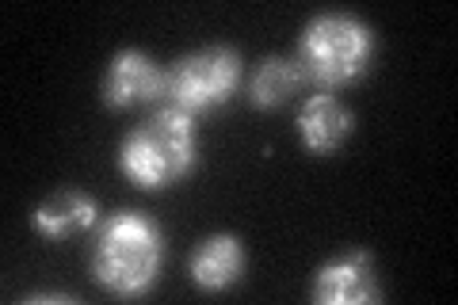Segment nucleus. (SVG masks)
I'll list each match as a JSON object with an SVG mask.
<instances>
[{
	"label": "nucleus",
	"instance_id": "11",
	"mask_svg": "<svg viewBox=\"0 0 458 305\" xmlns=\"http://www.w3.org/2000/svg\"><path fill=\"white\" fill-rule=\"evenodd\" d=\"M27 301H73V298H65V294H31Z\"/></svg>",
	"mask_w": 458,
	"mask_h": 305
},
{
	"label": "nucleus",
	"instance_id": "9",
	"mask_svg": "<svg viewBox=\"0 0 458 305\" xmlns=\"http://www.w3.org/2000/svg\"><path fill=\"white\" fill-rule=\"evenodd\" d=\"M96 199L84 195V191H54L47 202H38L35 214H31V225L38 229L47 241H69L84 233V229L96 225Z\"/></svg>",
	"mask_w": 458,
	"mask_h": 305
},
{
	"label": "nucleus",
	"instance_id": "8",
	"mask_svg": "<svg viewBox=\"0 0 458 305\" xmlns=\"http://www.w3.org/2000/svg\"><path fill=\"white\" fill-rule=\"evenodd\" d=\"M241 275H245V244L229 233L207 237L191 256V283L207 294H222V290L237 286Z\"/></svg>",
	"mask_w": 458,
	"mask_h": 305
},
{
	"label": "nucleus",
	"instance_id": "3",
	"mask_svg": "<svg viewBox=\"0 0 458 305\" xmlns=\"http://www.w3.org/2000/svg\"><path fill=\"white\" fill-rule=\"evenodd\" d=\"M199 165L195 119L176 111H157L146 126L131 130L119 145V172L146 191L180 183Z\"/></svg>",
	"mask_w": 458,
	"mask_h": 305
},
{
	"label": "nucleus",
	"instance_id": "4",
	"mask_svg": "<svg viewBox=\"0 0 458 305\" xmlns=\"http://www.w3.org/2000/svg\"><path fill=\"white\" fill-rule=\"evenodd\" d=\"M237 84H241V54L233 47L191 50L165 69L157 111H176L188 114V119H199V114L222 107L237 92Z\"/></svg>",
	"mask_w": 458,
	"mask_h": 305
},
{
	"label": "nucleus",
	"instance_id": "5",
	"mask_svg": "<svg viewBox=\"0 0 458 305\" xmlns=\"http://www.w3.org/2000/svg\"><path fill=\"white\" fill-rule=\"evenodd\" d=\"M310 298L318 305H367L382 298V283L375 271V256L367 249H352L318 267L310 286Z\"/></svg>",
	"mask_w": 458,
	"mask_h": 305
},
{
	"label": "nucleus",
	"instance_id": "10",
	"mask_svg": "<svg viewBox=\"0 0 458 305\" xmlns=\"http://www.w3.org/2000/svg\"><path fill=\"white\" fill-rule=\"evenodd\" d=\"M302 84L306 80H302V72H298L294 57H267L249 84V99L256 107H283L298 96Z\"/></svg>",
	"mask_w": 458,
	"mask_h": 305
},
{
	"label": "nucleus",
	"instance_id": "1",
	"mask_svg": "<svg viewBox=\"0 0 458 305\" xmlns=\"http://www.w3.org/2000/svg\"><path fill=\"white\" fill-rule=\"evenodd\" d=\"M165 259V233L149 214L119 210L111 214L92 244V275L114 298L149 294Z\"/></svg>",
	"mask_w": 458,
	"mask_h": 305
},
{
	"label": "nucleus",
	"instance_id": "7",
	"mask_svg": "<svg viewBox=\"0 0 458 305\" xmlns=\"http://www.w3.org/2000/svg\"><path fill=\"white\" fill-rule=\"evenodd\" d=\"M294 126L310 153H336L352 134L355 114L344 107V99H336L333 92H313L310 99H302V107H298Z\"/></svg>",
	"mask_w": 458,
	"mask_h": 305
},
{
	"label": "nucleus",
	"instance_id": "6",
	"mask_svg": "<svg viewBox=\"0 0 458 305\" xmlns=\"http://www.w3.org/2000/svg\"><path fill=\"white\" fill-rule=\"evenodd\" d=\"M161 84H165V69L146 50L126 47L111 57L104 84H99V96L114 111H131L141 104H157L161 99Z\"/></svg>",
	"mask_w": 458,
	"mask_h": 305
},
{
	"label": "nucleus",
	"instance_id": "2",
	"mask_svg": "<svg viewBox=\"0 0 458 305\" xmlns=\"http://www.w3.org/2000/svg\"><path fill=\"white\" fill-rule=\"evenodd\" d=\"M375 57V31L352 12H321L306 23L294 50V65L302 80L321 92L344 89L360 80Z\"/></svg>",
	"mask_w": 458,
	"mask_h": 305
}]
</instances>
